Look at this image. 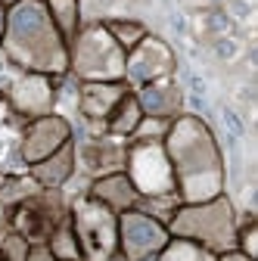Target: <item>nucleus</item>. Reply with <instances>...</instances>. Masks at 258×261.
Here are the masks:
<instances>
[{
	"label": "nucleus",
	"instance_id": "nucleus-1",
	"mask_svg": "<svg viewBox=\"0 0 258 261\" xmlns=\"http://www.w3.org/2000/svg\"><path fill=\"white\" fill-rule=\"evenodd\" d=\"M174 187L180 202H205L224 193L227 187V171H224V152L218 146L215 130L199 115L180 112L162 137Z\"/></svg>",
	"mask_w": 258,
	"mask_h": 261
},
{
	"label": "nucleus",
	"instance_id": "nucleus-2",
	"mask_svg": "<svg viewBox=\"0 0 258 261\" xmlns=\"http://www.w3.org/2000/svg\"><path fill=\"white\" fill-rule=\"evenodd\" d=\"M0 50L19 72H38L50 78L69 75V44L53 25L44 0H19L7 10Z\"/></svg>",
	"mask_w": 258,
	"mask_h": 261
},
{
	"label": "nucleus",
	"instance_id": "nucleus-3",
	"mask_svg": "<svg viewBox=\"0 0 258 261\" xmlns=\"http://www.w3.org/2000/svg\"><path fill=\"white\" fill-rule=\"evenodd\" d=\"M237 224L240 215L227 193L205 202H180L168 221V233L177 240H190L212 255L237 249Z\"/></svg>",
	"mask_w": 258,
	"mask_h": 261
},
{
	"label": "nucleus",
	"instance_id": "nucleus-4",
	"mask_svg": "<svg viewBox=\"0 0 258 261\" xmlns=\"http://www.w3.org/2000/svg\"><path fill=\"white\" fill-rule=\"evenodd\" d=\"M124 56L103 22H84L69 41V75L75 81H124Z\"/></svg>",
	"mask_w": 258,
	"mask_h": 261
},
{
	"label": "nucleus",
	"instance_id": "nucleus-5",
	"mask_svg": "<svg viewBox=\"0 0 258 261\" xmlns=\"http://www.w3.org/2000/svg\"><path fill=\"white\" fill-rule=\"evenodd\" d=\"M69 221L81 246L84 261H115L118 258V215L103 202L78 196L69 202Z\"/></svg>",
	"mask_w": 258,
	"mask_h": 261
},
{
	"label": "nucleus",
	"instance_id": "nucleus-6",
	"mask_svg": "<svg viewBox=\"0 0 258 261\" xmlns=\"http://www.w3.org/2000/svg\"><path fill=\"white\" fill-rule=\"evenodd\" d=\"M124 174L140 196H177L174 171L162 140H127Z\"/></svg>",
	"mask_w": 258,
	"mask_h": 261
},
{
	"label": "nucleus",
	"instance_id": "nucleus-7",
	"mask_svg": "<svg viewBox=\"0 0 258 261\" xmlns=\"http://www.w3.org/2000/svg\"><path fill=\"white\" fill-rule=\"evenodd\" d=\"M66 218H69V202L62 196V190H41L31 199L7 212L10 230L25 237L31 246H44L47 237L59 227V221H66Z\"/></svg>",
	"mask_w": 258,
	"mask_h": 261
},
{
	"label": "nucleus",
	"instance_id": "nucleus-8",
	"mask_svg": "<svg viewBox=\"0 0 258 261\" xmlns=\"http://www.w3.org/2000/svg\"><path fill=\"white\" fill-rule=\"evenodd\" d=\"M171 233L162 221L140 208H127L118 215V258L121 261H152L168 246Z\"/></svg>",
	"mask_w": 258,
	"mask_h": 261
},
{
	"label": "nucleus",
	"instance_id": "nucleus-9",
	"mask_svg": "<svg viewBox=\"0 0 258 261\" xmlns=\"http://www.w3.org/2000/svg\"><path fill=\"white\" fill-rule=\"evenodd\" d=\"M56 100H59L56 78L38 75V72H19L16 69V75L4 87V103L10 106L13 115H19L25 121L56 112Z\"/></svg>",
	"mask_w": 258,
	"mask_h": 261
},
{
	"label": "nucleus",
	"instance_id": "nucleus-10",
	"mask_svg": "<svg viewBox=\"0 0 258 261\" xmlns=\"http://www.w3.org/2000/svg\"><path fill=\"white\" fill-rule=\"evenodd\" d=\"M174 72H177V56H174L171 44L162 41L159 35H146L124 56V84L131 90H137L149 81H159V78H171Z\"/></svg>",
	"mask_w": 258,
	"mask_h": 261
},
{
	"label": "nucleus",
	"instance_id": "nucleus-11",
	"mask_svg": "<svg viewBox=\"0 0 258 261\" xmlns=\"http://www.w3.org/2000/svg\"><path fill=\"white\" fill-rule=\"evenodd\" d=\"M69 140H72V121L66 115L50 112L41 118H31L19 140V159L25 165H35V162L53 155L59 146H66Z\"/></svg>",
	"mask_w": 258,
	"mask_h": 261
},
{
	"label": "nucleus",
	"instance_id": "nucleus-12",
	"mask_svg": "<svg viewBox=\"0 0 258 261\" xmlns=\"http://www.w3.org/2000/svg\"><path fill=\"white\" fill-rule=\"evenodd\" d=\"M124 155H127V140L112 134H96L75 143V165L84 168L90 177L124 171Z\"/></svg>",
	"mask_w": 258,
	"mask_h": 261
},
{
	"label": "nucleus",
	"instance_id": "nucleus-13",
	"mask_svg": "<svg viewBox=\"0 0 258 261\" xmlns=\"http://www.w3.org/2000/svg\"><path fill=\"white\" fill-rule=\"evenodd\" d=\"M131 90L124 81H78V112L90 121L100 124L109 118V112L118 106V100Z\"/></svg>",
	"mask_w": 258,
	"mask_h": 261
},
{
	"label": "nucleus",
	"instance_id": "nucleus-14",
	"mask_svg": "<svg viewBox=\"0 0 258 261\" xmlns=\"http://www.w3.org/2000/svg\"><path fill=\"white\" fill-rule=\"evenodd\" d=\"M134 96H137V103H140V109H143L146 118H165V121H174V118L184 112V87L174 81V75L137 87Z\"/></svg>",
	"mask_w": 258,
	"mask_h": 261
},
{
	"label": "nucleus",
	"instance_id": "nucleus-15",
	"mask_svg": "<svg viewBox=\"0 0 258 261\" xmlns=\"http://www.w3.org/2000/svg\"><path fill=\"white\" fill-rule=\"evenodd\" d=\"M75 171H78V165H75V137L66 146H59L53 155L35 162V165H28V174L35 177L44 190H62L72 180Z\"/></svg>",
	"mask_w": 258,
	"mask_h": 261
},
{
	"label": "nucleus",
	"instance_id": "nucleus-16",
	"mask_svg": "<svg viewBox=\"0 0 258 261\" xmlns=\"http://www.w3.org/2000/svg\"><path fill=\"white\" fill-rule=\"evenodd\" d=\"M87 196H90V199H96V202H103L106 208H112L115 215H121V212H127V208H134L137 199H140V193L134 190V184L127 180L124 171L93 177Z\"/></svg>",
	"mask_w": 258,
	"mask_h": 261
},
{
	"label": "nucleus",
	"instance_id": "nucleus-17",
	"mask_svg": "<svg viewBox=\"0 0 258 261\" xmlns=\"http://www.w3.org/2000/svg\"><path fill=\"white\" fill-rule=\"evenodd\" d=\"M140 121H143V109H140V103H137L134 90H127L121 100H118V106L109 112V118L103 121V130H106V134H112V137L131 140Z\"/></svg>",
	"mask_w": 258,
	"mask_h": 261
},
{
	"label": "nucleus",
	"instance_id": "nucleus-18",
	"mask_svg": "<svg viewBox=\"0 0 258 261\" xmlns=\"http://www.w3.org/2000/svg\"><path fill=\"white\" fill-rule=\"evenodd\" d=\"M47 4V13H50V19H53V25L59 28V35H62V41H72L78 31H81V25H84V16H81V0H44Z\"/></svg>",
	"mask_w": 258,
	"mask_h": 261
},
{
	"label": "nucleus",
	"instance_id": "nucleus-19",
	"mask_svg": "<svg viewBox=\"0 0 258 261\" xmlns=\"http://www.w3.org/2000/svg\"><path fill=\"white\" fill-rule=\"evenodd\" d=\"M44 187L31 177L28 171L25 174H4V180H0V208H4V215L10 208H16L19 202L31 199L35 193H41Z\"/></svg>",
	"mask_w": 258,
	"mask_h": 261
},
{
	"label": "nucleus",
	"instance_id": "nucleus-20",
	"mask_svg": "<svg viewBox=\"0 0 258 261\" xmlns=\"http://www.w3.org/2000/svg\"><path fill=\"white\" fill-rule=\"evenodd\" d=\"M44 246L50 249V255H53L56 261H84V258H81L78 237H75V230H72V221H69V218L59 221V227L47 237Z\"/></svg>",
	"mask_w": 258,
	"mask_h": 261
},
{
	"label": "nucleus",
	"instance_id": "nucleus-21",
	"mask_svg": "<svg viewBox=\"0 0 258 261\" xmlns=\"http://www.w3.org/2000/svg\"><path fill=\"white\" fill-rule=\"evenodd\" d=\"M106 31L115 38V44L127 53L131 47H137L146 35H149V28L140 22V19H127V16H112V19H103Z\"/></svg>",
	"mask_w": 258,
	"mask_h": 261
},
{
	"label": "nucleus",
	"instance_id": "nucleus-22",
	"mask_svg": "<svg viewBox=\"0 0 258 261\" xmlns=\"http://www.w3.org/2000/svg\"><path fill=\"white\" fill-rule=\"evenodd\" d=\"M152 261H215V255L205 252V249L196 246V243H190V240H177V237H171L168 246L159 252Z\"/></svg>",
	"mask_w": 258,
	"mask_h": 261
},
{
	"label": "nucleus",
	"instance_id": "nucleus-23",
	"mask_svg": "<svg viewBox=\"0 0 258 261\" xmlns=\"http://www.w3.org/2000/svg\"><path fill=\"white\" fill-rule=\"evenodd\" d=\"M31 252V243L13 230L4 233V240H0V261H25Z\"/></svg>",
	"mask_w": 258,
	"mask_h": 261
},
{
	"label": "nucleus",
	"instance_id": "nucleus-24",
	"mask_svg": "<svg viewBox=\"0 0 258 261\" xmlns=\"http://www.w3.org/2000/svg\"><path fill=\"white\" fill-rule=\"evenodd\" d=\"M237 249L249 258H258V227H255L252 215L237 224Z\"/></svg>",
	"mask_w": 258,
	"mask_h": 261
},
{
	"label": "nucleus",
	"instance_id": "nucleus-25",
	"mask_svg": "<svg viewBox=\"0 0 258 261\" xmlns=\"http://www.w3.org/2000/svg\"><path fill=\"white\" fill-rule=\"evenodd\" d=\"M168 124L171 121H165V118H146L143 115V121L137 124V130H134L131 140H162L168 134Z\"/></svg>",
	"mask_w": 258,
	"mask_h": 261
},
{
	"label": "nucleus",
	"instance_id": "nucleus-26",
	"mask_svg": "<svg viewBox=\"0 0 258 261\" xmlns=\"http://www.w3.org/2000/svg\"><path fill=\"white\" fill-rule=\"evenodd\" d=\"M215 53H218L221 59H234V56L240 53V47H237L234 38H218V41H215Z\"/></svg>",
	"mask_w": 258,
	"mask_h": 261
},
{
	"label": "nucleus",
	"instance_id": "nucleus-27",
	"mask_svg": "<svg viewBox=\"0 0 258 261\" xmlns=\"http://www.w3.org/2000/svg\"><path fill=\"white\" fill-rule=\"evenodd\" d=\"M25 261H56L53 255H50V249L47 246H31V252H28V258Z\"/></svg>",
	"mask_w": 258,
	"mask_h": 261
},
{
	"label": "nucleus",
	"instance_id": "nucleus-28",
	"mask_svg": "<svg viewBox=\"0 0 258 261\" xmlns=\"http://www.w3.org/2000/svg\"><path fill=\"white\" fill-rule=\"evenodd\" d=\"M215 261H255V258L243 255L240 249H230V252H221V255H215Z\"/></svg>",
	"mask_w": 258,
	"mask_h": 261
},
{
	"label": "nucleus",
	"instance_id": "nucleus-29",
	"mask_svg": "<svg viewBox=\"0 0 258 261\" xmlns=\"http://www.w3.org/2000/svg\"><path fill=\"white\" fill-rule=\"evenodd\" d=\"M4 31H7V7H0V41H4Z\"/></svg>",
	"mask_w": 258,
	"mask_h": 261
},
{
	"label": "nucleus",
	"instance_id": "nucleus-30",
	"mask_svg": "<svg viewBox=\"0 0 258 261\" xmlns=\"http://www.w3.org/2000/svg\"><path fill=\"white\" fill-rule=\"evenodd\" d=\"M10 230V224H7V215H0V240H4V233Z\"/></svg>",
	"mask_w": 258,
	"mask_h": 261
},
{
	"label": "nucleus",
	"instance_id": "nucleus-31",
	"mask_svg": "<svg viewBox=\"0 0 258 261\" xmlns=\"http://www.w3.org/2000/svg\"><path fill=\"white\" fill-rule=\"evenodd\" d=\"M13 4H19V0H0V7H7V10H10Z\"/></svg>",
	"mask_w": 258,
	"mask_h": 261
},
{
	"label": "nucleus",
	"instance_id": "nucleus-32",
	"mask_svg": "<svg viewBox=\"0 0 258 261\" xmlns=\"http://www.w3.org/2000/svg\"><path fill=\"white\" fill-rule=\"evenodd\" d=\"M4 106H7V103H4V96H0V112H4ZM0 121H4V115H0Z\"/></svg>",
	"mask_w": 258,
	"mask_h": 261
},
{
	"label": "nucleus",
	"instance_id": "nucleus-33",
	"mask_svg": "<svg viewBox=\"0 0 258 261\" xmlns=\"http://www.w3.org/2000/svg\"><path fill=\"white\" fill-rule=\"evenodd\" d=\"M212 4H221V0H212Z\"/></svg>",
	"mask_w": 258,
	"mask_h": 261
},
{
	"label": "nucleus",
	"instance_id": "nucleus-34",
	"mask_svg": "<svg viewBox=\"0 0 258 261\" xmlns=\"http://www.w3.org/2000/svg\"><path fill=\"white\" fill-rule=\"evenodd\" d=\"M0 180H4V171H0Z\"/></svg>",
	"mask_w": 258,
	"mask_h": 261
}]
</instances>
